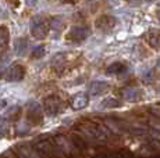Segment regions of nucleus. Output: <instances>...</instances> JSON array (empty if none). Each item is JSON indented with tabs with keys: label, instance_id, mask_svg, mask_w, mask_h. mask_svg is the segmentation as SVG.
I'll return each instance as SVG.
<instances>
[{
	"label": "nucleus",
	"instance_id": "9b49d317",
	"mask_svg": "<svg viewBox=\"0 0 160 158\" xmlns=\"http://www.w3.org/2000/svg\"><path fill=\"white\" fill-rule=\"evenodd\" d=\"M127 71V67L121 63H113L112 65H109L107 68V74L114 75V74H122V72Z\"/></svg>",
	"mask_w": 160,
	"mask_h": 158
},
{
	"label": "nucleus",
	"instance_id": "2eb2a0df",
	"mask_svg": "<svg viewBox=\"0 0 160 158\" xmlns=\"http://www.w3.org/2000/svg\"><path fill=\"white\" fill-rule=\"evenodd\" d=\"M7 121L3 119V118H0V136L4 135L6 132H7Z\"/></svg>",
	"mask_w": 160,
	"mask_h": 158
},
{
	"label": "nucleus",
	"instance_id": "39448f33",
	"mask_svg": "<svg viewBox=\"0 0 160 158\" xmlns=\"http://www.w3.org/2000/svg\"><path fill=\"white\" fill-rule=\"evenodd\" d=\"M88 36H89V31L87 28H84V26H72V28L70 29L67 38L74 42H82V40H85Z\"/></svg>",
	"mask_w": 160,
	"mask_h": 158
},
{
	"label": "nucleus",
	"instance_id": "1a4fd4ad",
	"mask_svg": "<svg viewBox=\"0 0 160 158\" xmlns=\"http://www.w3.org/2000/svg\"><path fill=\"white\" fill-rule=\"evenodd\" d=\"M141 90L139 89H135V87H128V89L122 90V97L128 101H137V100L141 99Z\"/></svg>",
	"mask_w": 160,
	"mask_h": 158
},
{
	"label": "nucleus",
	"instance_id": "ddd939ff",
	"mask_svg": "<svg viewBox=\"0 0 160 158\" xmlns=\"http://www.w3.org/2000/svg\"><path fill=\"white\" fill-rule=\"evenodd\" d=\"M102 104H103V107H118L120 101L117 99H113L112 97V99H106Z\"/></svg>",
	"mask_w": 160,
	"mask_h": 158
},
{
	"label": "nucleus",
	"instance_id": "7ed1b4c3",
	"mask_svg": "<svg viewBox=\"0 0 160 158\" xmlns=\"http://www.w3.org/2000/svg\"><path fill=\"white\" fill-rule=\"evenodd\" d=\"M24 74H25V69H24L22 65L20 64H13L10 65L4 72V79L7 82H18L24 78Z\"/></svg>",
	"mask_w": 160,
	"mask_h": 158
},
{
	"label": "nucleus",
	"instance_id": "f8f14e48",
	"mask_svg": "<svg viewBox=\"0 0 160 158\" xmlns=\"http://www.w3.org/2000/svg\"><path fill=\"white\" fill-rule=\"evenodd\" d=\"M45 54V46H36L35 49L32 50V54H31V57L32 58H41V57H43Z\"/></svg>",
	"mask_w": 160,
	"mask_h": 158
},
{
	"label": "nucleus",
	"instance_id": "6e6552de",
	"mask_svg": "<svg viewBox=\"0 0 160 158\" xmlns=\"http://www.w3.org/2000/svg\"><path fill=\"white\" fill-rule=\"evenodd\" d=\"M88 103H89L88 95H85V93H81V95H77L72 99L71 107L74 108V110H82V108H85L88 105Z\"/></svg>",
	"mask_w": 160,
	"mask_h": 158
},
{
	"label": "nucleus",
	"instance_id": "f257e3e1",
	"mask_svg": "<svg viewBox=\"0 0 160 158\" xmlns=\"http://www.w3.org/2000/svg\"><path fill=\"white\" fill-rule=\"evenodd\" d=\"M31 33L35 36L36 39H45L46 35L49 33V24L45 18L36 17L32 20L31 24Z\"/></svg>",
	"mask_w": 160,
	"mask_h": 158
},
{
	"label": "nucleus",
	"instance_id": "423d86ee",
	"mask_svg": "<svg viewBox=\"0 0 160 158\" xmlns=\"http://www.w3.org/2000/svg\"><path fill=\"white\" fill-rule=\"evenodd\" d=\"M114 25H116L114 17H110V16H102L98 18L96 21V28L100 29V31H110V29H113Z\"/></svg>",
	"mask_w": 160,
	"mask_h": 158
},
{
	"label": "nucleus",
	"instance_id": "4468645a",
	"mask_svg": "<svg viewBox=\"0 0 160 158\" xmlns=\"http://www.w3.org/2000/svg\"><path fill=\"white\" fill-rule=\"evenodd\" d=\"M18 112H20V107L14 105V107H11L10 110L7 111V115L10 119H15V118H18Z\"/></svg>",
	"mask_w": 160,
	"mask_h": 158
},
{
	"label": "nucleus",
	"instance_id": "9d476101",
	"mask_svg": "<svg viewBox=\"0 0 160 158\" xmlns=\"http://www.w3.org/2000/svg\"><path fill=\"white\" fill-rule=\"evenodd\" d=\"M10 40V31L7 26L2 25L0 26V47H6Z\"/></svg>",
	"mask_w": 160,
	"mask_h": 158
},
{
	"label": "nucleus",
	"instance_id": "f03ea898",
	"mask_svg": "<svg viewBox=\"0 0 160 158\" xmlns=\"http://www.w3.org/2000/svg\"><path fill=\"white\" fill-rule=\"evenodd\" d=\"M43 107L46 114L49 115H57L58 112L63 110V101L58 99L57 96H49L45 99Z\"/></svg>",
	"mask_w": 160,
	"mask_h": 158
},
{
	"label": "nucleus",
	"instance_id": "0eeeda50",
	"mask_svg": "<svg viewBox=\"0 0 160 158\" xmlns=\"http://www.w3.org/2000/svg\"><path fill=\"white\" fill-rule=\"evenodd\" d=\"M107 89H109V83H107V82L96 81V82H92L91 83V86H89V93L93 96H98V95L104 93Z\"/></svg>",
	"mask_w": 160,
	"mask_h": 158
},
{
	"label": "nucleus",
	"instance_id": "20e7f679",
	"mask_svg": "<svg viewBox=\"0 0 160 158\" xmlns=\"http://www.w3.org/2000/svg\"><path fill=\"white\" fill-rule=\"evenodd\" d=\"M27 118H28L29 122L32 123H39L43 118L42 115V110H41V105L38 103H31L28 105V111H27Z\"/></svg>",
	"mask_w": 160,
	"mask_h": 158
}]
</instances>
